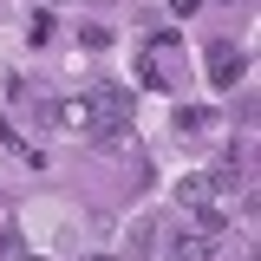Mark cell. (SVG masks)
Instances as JSON below:
<instances>
[{"label":"cell","mask_w":261,"mask_h":261,"mask_svg":"<svg viewBox=\"0 0 261 261\" xmlns=\"http://www.w3.org/2000/svg\"><path fill=\"white\" fill-rule=\"evenodd\" d=\"M242 79H248V53H235L228 39H216V46H209V85H216V92H235Z\"/></svg>","instance_id":"cell-1"},{"label":"cell","mask_w":261,"mask_h":261,"mask_svg":"<svg viewBox=\"0 0 261 261\" xmlns=\"http://www.w3.org/2000/svg\"><path fill=\"white\" fill-rule=\"evenodd\" d=\"M92 111H98V130H124L130 124V92H124V85H98Z\"/></svg>","instance_id":"cell-2"},{"label":"cell","mask_w":261,"mask_h":261,"mask_svg":"<svg viewBox=\"0 0 261 261\" xmlns=\"http://www.w3.org/2000/svg\"><path fill=\"white\" fill-rule=\"evenodd\" d=\"M53 118H59V130H72V137H92V130H98V111H92V98H65V105L53 111Z\"/></svg>","instance_id":"cell-3"},{"label":"cell","mask_w":261,"mask_h":261,"mask_svg":"<svg viewBox=\"0 0 261 261\" xmlns=\"http://www.w3.org/2000/svg\"><path fill=\"white\" fill-rule=\"evenodd\" d=\"M170 255H176V261H209V255H216V235L190 228V235H176V242H170Z\"/></svg>","instance_id":"cell-4"},{"label":"cell","mask_w":261,"mask_h":261,"mask_svg":"<svg viewBox=\"0 0 261 261\" xmlns=\"http://www.w3.org/2000/svg\"><path fill=\"white\" fill-rule=\"evenodd\" d=\"M176 130H183V137H209V130H216V111H202V105H176Z\"/></svg>","instance_id":"cell-5"},{"label":"cell","mask_w":261,"mask_h":261,"mask_svg":"<svg viewBox=\"0 0 261 261\" xmlns=\"http://www.w3.org/2000/svg\"><path fill=\"white\" fill-rule=\"evenodd\" d=\"M176 202H216V190H209V176H202V170H196V176H183V183H176Z\"/></svg>","instance_id":"cell-6"},{"label":"cell","mask_w":261,"mask_h":261,"mask_svg":"<svg viewBox=\"0 0 261 261\" xmlns=\"http://www.w3.org/2000/svg\"><path fill=\"white\" fill-rule=\"evenodd\" d=\"M27 39L46 46V39H53V13H27Z\"/></svg>","instance_id":"cell-7"},{"label":"cell","mask_w":261,"mask_h":261,"mask_svg":"<svg viewBox=\"0 0 261 261\" xmlns=\"http://www.w3.org/2000/svg\"><path fill=\"white\" fill-rule=\"evenodd\" d=\"M0 261H27V248H20V235H0Z\"/></svg>","instance_id":"cell-8"},{"label":"cell","mask_w":261,"mask_h":261,"mask_svg":"<svg viewBox=\"0 0 261 261\" xmlns=\"http://www.w3.org/2000/svg\"><path fill=\"white\" fill-rule=\"evenodd\" d=\"M170 7H176V13H196V7H202V0H170Z\"/></svg>","instance_id":"cell-9"},{"label":"cell","mask_w":261,"mask_h":261,"mask_svg":"<svg viewBox=\"0 0 261 261\" xmlns=\"http://www.w3.org/2000/svg\"><path fill=\"white\" fill-rule=\"evenodd\" d=\"M85 261H118V255H85Z\"/></svg>","instance_id":"cell-10"},{"label":"cell","mask_w":261,"mask_h":261,"mask_svg":"<svg viewBox=\"0 0 261 261\" xmlns=\"http://www.w3.org/2000/svg\"><path fill=\"white\" fill-rule=\"evenodd\" d=\"M216 7H235V0H216Z\"/></svg>","instance_id":"cell-11"}]
</instances>
